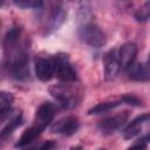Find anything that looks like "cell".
I'll list each match as a JSON object with an SVG mask.
<instances>
[{"label": "cell", "instance_id": "1", "mask_svg": "<svg viewBox=\"0 0 150 150\" xmlns=\"http://www.w3.org/2000/svg\"><path fill=\"white\" fill-rule=\"evenodd\" d=\"M55 115V105L50 102H46L39 107V109L35 112L33 124L27 128L19 141L15 143V148H22L32 143L38 136L41 135V132L47 128V125L53 121Z\"/></svg>", "mask_w": 150, "mask_h": 150}, {"label": "cell", "instance_id": "2", "mask_svg": "<svg viewBox=\"0 0 150 150\" xmlns=\"http://www.w3.org/2000/svg\"><path fill=\"white\" fill-rule=\"evenodd\" d=\"M15 46L5 49L6 56V68L11 77L15 80L23 81L29 76L28 68V55L23 49H16Z\"/></svg>", "mask_w": 150, "mask_h": 150}, {"label": "cell", "instance_id": "3", "mask_svg": "<svg viewBox=\"0 0 150 150\" xmlns=\"http://www.w3.org/2000/svg\"><path fill=\"white\" fill-rule=\"evenodd\" d=\"M80 38L93 48H101L105 45L107 39L103 30L94 22H87L79 28Z\"/></svg>", "mask_w": 150, "mask_h": 150}, {"label": "cell", "instance_id": "4", "mask_svg": "<svg viewBox=\"0 0 150 150\" xmlns=\"http://www.w3.org/2000/svg\"><path fill=\"white\" fill-rule=\"evenodd\" d=\"M52 96L60 102V104L63 108H70L77 104L80 97V93H77V90L68 84H56L53 86L49 89Z\"/></svg>", "mask_w": 150, "mask_h": 150}, {"label": "cell", "instance_id": "5", "mask_svg": "<svg viewBox=\"0 0 150 150\" xmlns=\"http://www.w3.org/2000/svg\"><path fill=\"white\" fill-rule=\"evenodd\" d=\"M54 61V75L63 82L75 81L77 75L76 70L71 66L67 54H57L53 57Z\"/></svg>", "mask_w": 150, "mask_h": 150}, {"label": "cell", "instance_id": "6", "mask_svg": "<svg viewBox=\"0 0 150 150\" xmlns=\"http://www.w3.org/2000/svg\"><path fill=\"white\" fill-rule=\"evenodd\" d=\"M128 117H129L128 111L118 112L116 115H112V116L107 117L103 121H101L98 124V129L101 130V132L103 135H110V134L115 132L117 129H120L127 122Z\"/></svg>", "mask_w": 150, "mask_h": 150}, {"label": "cell", "instance_id": "7", "mask_svg": "<svg viewBox=\"0 0 150 150\" xmlns=\"http://www.w3.org/2000/svg\"><path fill=\"white\" fill-rule=\"evenodd\" d=\"M79 127H80V123H79L77 117L66 116V117H62L59 121L54 122L50 130H52V132L61 134L63 136H71L77 131Z\"/></svg>", "mask_w": 150, "mask_h": 150}, {"label": "cell", "instance_id": "8", "mask_svg": "<svg viewBox=\"0 0 150 150\" xmlns=\"http://www.w3.org/2000/svg\"><path fill=\"white\" fill-rule=\"evenodd\" d=\"M35 75L40 81L47 82L54 76V61L49 57H35L34 60Z\"/></svg>", "mask_w": 150, "mask_h": 150}, {"label": "cell", "instance_id": "9", "mask_svg": "<svg viewBox=\"0 0 150 150\" xmlns=\"http://www.w3.org/2000/svg\"><path fill=\"white\" fill-rule=\"evenodd\" d=\"M104 77L107 81L114 80L121 69V63L117 55V49H110L103 57Z\"/></svg>", "mask_w": 150, "mask_h": 150}, {"label": "cell", "instance_id": "10", "mask_svg": "<svg viewBox=\"0 0 150 150\" xmlns=\"http://www.w3.org/2000/svg\"><path fill=\"white\" fill-rule=\"evenodd\" d=\"M150 124V114H143L141 116H137L135 120H132L129 125L123 130V137L125 139H131L135 136L139 135L141 131Z\"/></svg>", "mask_w": 150, "mask_h": 150}, {"label": "cell", "instance_id": "11", "mask_svg": "<svg viewBox=\"0 0 150 150\" xmlns=\"http://www.w3.org/2000/svg\"><path fill=\"white\" fill-rule=\"evenodd\" d=\"M118 60L121 63V68L128 69L135 61L137 55V46L134 42H125L117 49Z\"/></svg>", "mask_w": 150, "mask_h": 150}, {"label": "cell", "instance_id": "12", "mask_svg": "<svg viewBox=\"0 0 150 150\" xmlns=\"http://www.w3.org/2000/svg\"><path fill=\"white\" fill-rule=\"evenodd\" d=\"M66 11L61 7H56L52 11L50 15H49V20L46 25V34H50L54 30L59 29V27L63 23L64 19H66Z\"/></svg>", "mask_w": 150, "mask_h": 150}, {"label": "cell", "instance_id": "13", "mask_svg": "<svg viewBox=\"0 0 150 150\" xmlns=\"http://www.w3.org/2000/svg\"><path fill=\"white\" fill-rule=\"evenodd\" d=\"M128 76L129 79L134 80V81H149L150 80V68L145 67L141 63H132L128 69Z\"/></svg>", "mask_w": 150, "mask_h": 150}, {"label": "cell", "instance_id": "14", "mask_svg": "<svg viewBox=\"0 0 150 150\" xmlns=\"http://www.w3.org/2000/svg\"><path fill=\"white\" fill-rule=\"evenodd\" d=\"M21 35V28L19 26H14L12 28H9L4 38V48H11L13 46H15L18 43V40Z\"/></svg>", "mask_w": 150, "mask_h": 150}, {"label": "cell", "instance_id": "15", "mask_svg": "<svg viewBox=\"0 0 150 150\" xmlns=\"http://www.w3.org/2000/svg\"><path fill=\"white\" fill-rule=\"evenodd\" d=\"M13 100L14 97L11 93H6V91L0 93V118L1 120H4L11 111Z\"/></svg>", "mask_w": 150, "mask_h": 150}, {"label": "cell", "instance_id": "16", "mask_svg": "<svg viewBox=\"0 0 150 150\" xmlns=\"http://www.w3.org/2000/svg\"><path fill=\"white\" fill-rule=\"evenodd\" d=\"M120 104H122V101H110V102H101L98 104H96L95 107L90 108L88 110L89 115H97V114H102V112H107L116 107H118Z\"/></svg>", "mask_w": 150, "mask_h": 150}, {"label": "cell", "instance_id": "17", "mask_svg": "<svg viewBox=\"0 0 150 150\" xmlns=\"http://www.w3.org/2000/svg\"><path fill=\"white\" fill-rule=\"evenodd\" d=\"M21 123H22V116H21V112L19 111V112L14 114L9 118V122L2 128V130H1V137H5V136L9 135L13 130H15L19 125H21Z\"/></svg>", "mask_w": 150, "mask_h": 150}, {"label": "cell", "instance_id": "18", "mask_svg": "<svg viewBox=\"0 0 150 150\" xmlns=\"http://www.w3.org/2000/svg\"><path fill=\"white\" fill-rule=\"evenodd\" d=\"M135 19L139 22H145L150 19V1H146L135 12Z\"/></svg>", "mask_w": 150, "mask_h": 150}, {"label": "cell", "instance_id": "19", "mask_svg": "<svg viewBox=\"0 0 150 150\" xmlns=\"http://www.w3.org/2000/svg\"><path fill=\"white\" fill-rule=\"evenodd\" d=\"M13 4L20 8H40L43 6V2L40 0H15Z\"/></svg>", "mask_w": 150, "mask_h": 150}, {"label": "cell", "instance_id": "20", "mask_svg": "<svg viewBox=\"0 0 150 150\" xmlns=\"http://www.w3.org/2000/svg\"><path fill=\"white\" fill-rule=\"evenodd\" d=\"M149 142H150V132H148L146 135H144L139 139H137L129 148V150H145L146 146H148V144H149Z\"/></svg>", "mask_w": 150, "mask_h": 150}, {"label": "cell", "instance_id": "21", "mask_svg": "<svg viewBox=\"0 0 150 150\" xmlns=\"http://www.w3.org/2000/svg\"><path fill=\"white\" fill-rule=\"evenodd\" d=\"M121 101H122V103H127V104H130L134 107H138L142 104V102L137 97H135L134 95H123L121 97Z\"/></svg>", "mask_w": 150, "mask_h": 150}, {"label": "cell", "instance_id": "22", "mask_svg": "<svg viewBox=\"0 0 150 150\" xmlns=\"http://www.w3.org/2000/svg\"><path fill=\"white\" fill-rule=\"evenodd\" d=\"M40 145V144H39ZM39 145H35V146H30L29 149H27V150H38L39 149Z\"/></svg>", "mask_w": 150, "mask_h": 150}, {"label": "cell", "instance_id": "23", "mask_svg": "<svg viewBox=\"0 0 150 150\" xmlns=\"http://www.w3.org/2000/svg\"><path fill=\"white\" fill-rule=\"evenodd\" d=\"M149 63H150V54H149Z\"/></svg>", "mask_w": 150, "mask_h": 150}, {"label": "cell", "instance_id": "24", "mask_svg": "<svg viewBox=\"0 0 150 150\" xmlns=\"http://www.w3.org/2000/svg\"><path fill=\"white\" fill-rule=\"evenodd\" d=\"M100 150H105V149H100Z\"/></svg>", "mask_w": 150, "mask_h": 150}, {"label": "cell", "instance_id": "25", "mask_svg": "<svg viewBox=\"0 0 150 150\" xmlns=\"http://www.w3.org/2000/svg\"><path fill=\"white\" fill-rule=\"evenodd\" d=\"M149 68H150V66H149Z\"/></svg>", "mask_w": 150, "mask_h": 150}]
</instances>
